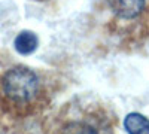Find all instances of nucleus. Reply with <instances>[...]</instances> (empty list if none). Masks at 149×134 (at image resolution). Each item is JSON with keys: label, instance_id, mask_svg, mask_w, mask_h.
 <instances>
[{"label": "nucleus", "instance_id": "f257e3e1", "mask_svg": "<svg viewBox=\"0 0 149 134\" xmlns=\"http://www.w3.org/2000/svg\"><path fill=\"white\" fill-rule=\"evenodd\" d=\"M3 94L14 103L31 101L39 91V79L27 67H14L2 78Z\"/></svg>", "mask_w": 149, "mask_h": 134}, {"label": "nucleus", "instance_id": "f03ea898", "mask_svg": "<svg viewBox=\"0 0 149 134\" xmlns=\"http://www.w3.org/2000/svg\"><path fill=\"white\" fill-rule=\"evenodd\" d=\"M146 0H107L109 8L115 15L124 19L136 18L145 8Z\"/></svg>", "mask_w": 149, "mask_h": 134}, {"label": "nucleus", "instance_id": "20e7f679", "mask_svg": "<svg viewBox=\"0 0 149 134\" xmlns=\"http://www.w3.org/2000/svg\"><path fill=\"white\" fill-rule=\"evenodd\" d=\"M124 127L128 134H149V119L137 112H131L124 119Z\"/></svg>", "mask_w": 149, "mask_h": 134}, {"label": "nucleus", "instance_id": "7ed1b4c3", "mask_svg": "<svg viewBox=\"0 0 149 134\" xmlns=\"http://www.w3.org/2000/svg\"><path fill=\"white\" fill-rule=\"evenodd\" d=\"M37 45H39L37 36L33 31H27V30L21 31L15 37V40H14L15 49L21 55H29V54L34 52L37 49Z\"/></svg>", "mask_w": 149, "mask_h": 134}, {"label": "nucleus", "instance_id": "39448f33", "mask_svg": "<svg viewBox=\"0 0 149 134\" xmlns=\"http://www.w3.org/2000/svg\"><path fill=\"white\" fill-rule=\"evenodd\" d=\"M64 134H97L95 130L88 125V124H84V122H73L69 124L64 130Z\"/></svg>", "mask_w": 149, "mask_h": 134}]
</instances>
